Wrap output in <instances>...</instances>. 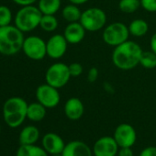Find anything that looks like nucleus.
I'll use <instances>...</instances> for the list:
<instances>
[{
	"instance_id": "obj_1",
	"label": "nucleus",
	"mask_w": 156,
	"mask_h": 156,
	"mask_svg": "<svg viewBox=\"0 0 156 156\" xmlns=\"http://www.w3.org/2000/svg\"><path fill=\"white\" fill-rule=\"evenodd\" d=\"M142 51V49L137 42L128 40L115 47L112 53V62L119 70H132L140 64Z\"/></svg>"
},
{
	"instance_id": "obj_2",
	"label": "nucleus",
	"mask_w": 156,
	"mask_h": 156,
	"mask_svg": "<svg viewBox=\"0 0 156 156\" xmlns=\"http://www.w3.org/2000/svg\"><path fill=\"white\" fill-rule=\"evenodd\" d=\"M24 32L15 25L0 27V54L12 56L22 51Z\"/></svg>"
},
{
	"instance_id": "obj_3",
	"label": "nucleus",
	"mask_w": 156,
	"mask_h": 156,
	"mask_svg": "<svg viewBox=\"0 0 156 156\" xmlns=\"http://www.w3.org/2000/svg\"><path fill=\"white\" fill-rule=\"evenodd\" d=\"M28 103L20 97H12L6 100L2 112L6 124L10 128L20 127L27 118Z\"/></svg>"
},
{
	"instance_id": "obj_4",
	"label": "nucleus",
	"mask_w": 156,
	"mask_h": 156,
	"mask_svg": "<svg viewBox=\"0 0 156 156\" xmlns=\"http://www.w3.org/2000/svg\"><path fill=\"white\" fill-rule=\"evenodd\" d=\"M42 13L38 7L33 5L21 7L15 15V26L22 32H30L40 27Z\"/></svg>"
},
{
	"instance_id": "obj_5",
	"label": "nucleus",
	"mask_w": 156,
	"mask_h": 156,
	"mask_svg": "<svg viewBox=\"0 0 156 156\" xmlns=\"http://www.w3.org/2000/svg\"><path fill=\"white\" fill-rule=\"evenodd\" d=\"M71 77L69 66L63 62L52 63L45 73L46 83L58 89L66 86Z\"/></svg>"
},
{
	"instance_id": "obj_6",
	"label": "nucleus",
	"mask_w": 156,
	"mask_h": 156,
	"mask_svg": "<svg viewBox=\"0 0 156 156\" xmlns=\"http://www.w3.org/2000/svg\"><path fill=\"white\" fill-rule=\"evenodd\" d=\"M79 22L87 31L96 32L102 30L107 23V15L99 8H90L82 12Z\"/></svg>"
},
{
	"instance_id": "obj_7",
	"label": "nucleus",
	"mask_w": 156,
	"mask_h": 156,
	"mask_svg": "<svg viewBox=\"0 0 156 156\" xmlns=\"http://www.w3.org/2000/svg\"><path fill=\"white\" fill-rule=\"evenodd\" d=\"M129 35L128 26L122 22H113L104 29L102 38L106 44L117 47L118 45L127 41Z\"/></svg>"
},
{
	"instance_id": "obj_8",
	"label": "nucleus",
	"mask_w": 156,
	"mask_h": 156,
	"mask_svg": "<svg viewBox=\"0 0 156 156\" xmlns=\"http://www.w3.org/2000/svg\"><path fill=\"white\" fill-rule=\"evenodd\" d=\"M22 51L30 60L41 61L47 55L46 42L39 36H30L25 38Z\"/></svg>"
},
{
	"instance_id": "obj_9",
	"label": "nucleus",
	"mask_w": 156,
	"mask_h": 156,
	"mask_svg": "<svg viewBox=\"0 0 156 156\" xmlns=\"http://www.w3.org/2000/svg\"><path fill=\"white\" fill-rule=\"evenodd\" d=\"M36 98L38 102L43 105L46 108H53L59 105L61 96L58 88H55L46 83L37 87Z\"/></svg>"
},
{
	"instance_id": "obj_10",
	"label": "nucleus",
	"mask_w": 156,
	"mask_h": 156,
	"mask_svg": "<svg viewBox=\"0 0 156 156\" xmlns=\"http://www.w3.org/2000/svg\"><path fill=\"white\" fill-rule=\"evenodd\" d=\"M113 138L115 139L119 148L132 147L136 142L137 133L133 126L130 124L121 123L116 128Z\"/></svg>"
},
{
	"instance_id": "obj_11",
	"label": "nucleus",
	"mask_w": 156,
	"mask_h": 156,
	"mask_svg": "<svg viewBox=\"0 0 156 156\" xmlns=\"http://www.w3.org/2000/svg\"><path fill=\"white\" fill-rule=\"evenodd\" d=\"M119 148L113 137L103 136L97 140L92 150L94 156H117Z\"/></svg>"
},
{
	"instance_id": "obj_12",
	"label": "nucleus",
	"mask_w": 156,
	"mask_h": 156,
	"mask_svg": "<svg viewBox=\"0 0 156 156\" xmlns=\"http://www.w3.org/2000/svg\"><path fill=\"white\" fill-rule=\"evenodd\" d=\"M67 41L63 34H54L46 42L47 55L51 59L62 58L67 51Z\"/></svg>"
},
{
	"instance_id": "obj_13",
	"label": "nucleus",
	"mask_w": 156,
	"mask_h": 156,
	"mask_svg": "<svg viewBox=\"0 0 156 156\" xmlns=\"http://www.w3.org/2000/svg\"><path fill=\"white\" fill-rule=\"evenodd\" d=\"M42 148L48 152V154H57L62 153L64 147L65 142L62 140V138L53 132L46 133L42 137Z\"/></svg>"
},
{
	"instance_id": "obj_14",
	"label": "nucleus",
	"mask_w": 156,
	"mask_h": 156,
	"mask_svg": "<svg viewBox=\"0 0 156 156\" xmlns=\"http://www.w3.org/2000/svg\"><path fill=\"white\" fill-rule=\"evenodd\" d=\"M62 156H93V150L82 140H72L65 144Z\"/></svg>"
},
{
	"instance_id": "obj_15",
	"label": "nucleus",
	"mask_w": 156,
	"mask_h": 156,
	"mask_svg": "<svg viewBox=\"0 0 156 156\" xmlns=\"http://www.w3.org/2000/svg\"><path fill=\"white\" fill-rule=\"evenodd\" d=\"M86 31L87 30L79 21L72 22L65 27L63 31V36L68 43L78 44L84 40L86 36Z\"/></svg>"
},
{
	"instance_id": "obj_16",
	"label": "nucleus",
	"mask_w": 156,
	"mask_h": 156,
	"mask_svg": "<svg viewBox=\"0 0 156 156\" xmlns=\"http://www.w3.org/2000/svg\"><path fill=\"white\" fill-rule=\"evenodd\" d=\"M63 110L67 119L70 120H78L84 115L85 107L82 100L79 98H71L65 102Z\"/></svg>"
},
{
	"instance_id": "obj_17",
	"label": "nucleus",
	"mask_w": 156,
	"mask_h": 156,
	"mask_svg": "<svg viewBox=\"0 0 156 156\" xmlns=\"http://www.w3.org/2000/svg\"><path fill=\"white\" fill-rule=\"evenodd\" d=\"M40 138V130L37 127L30 125L25 127L20 133V145L35 144Z\"/></svg>"
},
{
	"instance_id": "obj_18",
	"label": "nucleus",
	"mask_w": 156,
	"mask_h": 156,
	"mask_svg": "<svg viewBox=\"0 0 156 156\" xmlns=\"http://www.w3.org/2000/svg\"><path fill=\"white\" fill-rule=\"evenodd\" d=\"M46 116V108L40 102H33L28 105L27 118L34 122L41 121Z\"/></svg>"
},
{
	"instance_id": "obj_19",
	"label": "nucleus",
	"mask_w": 156,
	"mask_h": 156,
	"mask_svg": "<svg viewBox=\"0 0 156 156\" xmlns=\"http://www.w3.org/2000/svg\"><path fill=\"white\" fill-rule=\"evenodd\" d=\"M61 0H38V8L42 15H54L61 9Z\"/></svg>"
},
{
	"instance_id": "obj_20",
	"label": "nucleus",
	"mask_w": 156,
	"mask_h": 156,
	"mask_svg": "<svg viewBox=\"0 0 156 156\" xmlns=\"http://www.w3.org/2000/svg\"><path fill=\"white\" fill-rule=\"evenodd\" d=\"M16 156H48V152L43 148L35 144L20 145L17 151Z\"/></svg>"
},
{
	"instance_id": "obj_21",
	"label": "nucleus",
	"mask_w": 156,
	"mask_h": 156,
	"mask_svg": "<svg viewBox=\"0 0 156 156\" xmlns=\"http://www.w3.org/2000/svg\"><path fill=\"white\" fill-rule=\"evenodd\" d=\"M81 15H82V11L78 8L77 5L74 4H69L65 6L62 10V18L64 19V20H66L69 23L78 22L80 20Z\"/></svg>"
},
{
	"instance_id": "obj_22",
	"label": "nucleus",
	"mask_w": 156,
	"mask_h": 156,
	"mask_svg": "<svg viewBox=\"0 0 156 156\" xmlns=\"http://www.w3.org/2000/svg\"><path fill=\"white\" fill-rule=\"evenodd\" d=\"M128 27H129V34L134 37H142L149 30L148 23L141 19H136L132 20Z\"/></svg>"
},
{
	"instance_id": "obj_23",
	"label": "nucleus",
	"mask_w": 156,
	"mask_h": 156,
	"mask_svg": "<svg viewBox=\"0 0 156 156\" xmlns=\"http://www.w3.org/2000/svg\"><path fill=\"white\" fill-rule=\"evenodd\" d=\"M40 27L46 32H52L58 28V20L54 15H42Z\"/></svg>"
},
{
	"instance_id": "obj_24",
	"label": "nucleus",
	"mask_w": 156,
	"mask_h": 156,
	"mask_svg": "<svg viewBox=\"0 0 156 156\" xmlns=\"http://www.w3.org/2000/svg\"><path fill=\"white\" fill-rule=\"evenodd\" d=\"M140 6V0H120L119 2V9L123 13L131 14L136 12Z\"/></svg>"
},
{
	"instance_id": "obj_25",
	"label": "nucleus",
	"mask_w": 156,
	"mask_h": 156,
	"mask_svg": "<svg viewBox=\"0 0 156 156\" xmlns=\"http://www.w3.org/2000/svg\"><path fill=\"white\" fill-rule=\"evenodd\" d=\"M140 64L145 69H154L156 68V54L151 51H142Z\"/></svg>"
},
{
	"instance_id": "obj_26",
	"label": "nucleus",
	"mask_w": 156,
	"mask_h": 156,
	"mask_svg": "<svg viewBox=\"0 0 156 156\" xmlns=\"http://www.w3.org/2000/svg\"><path fill=\"white\" fill-rule=\"evenodd\" d=\"M13 15L11 9L4 5L0 6V27L11 25Z\"/></svg>"
},
{
	"instance_id": "obj_27",
	"label": "nucleus",
	"mask_w": 156,
	"mask_h": 156,
	"mask_svg": "<svg viewBox=\"0 0 156 156\" xmlns=\"http://www.w3.org/2000/svg\"><path fill=\"white\" fill-rule=\"evenodd\" d=\"M69 66V72L72 77H78L83 73V66L79 62H72Z\"/></svg>"
},
{
	"instance_id": "obj_28",
	"label": "nucleus",
	"mask_w": 156,
	"mask_h": 156,
	"mask_svg": "<svg viewBox=\"0 0 156 156\" xmlns=\"http://www.w3.org/2000/svg\"><path fill=\"white\" fill-rule=\"evenodd\" d=\"M140 6L148 12H156V0H140Z\"/></svg>"
},
{
	"instance_id": "obj_29",
	"label": "nucleus",
	"mask_w": 156,
	"mask_h": 156,
	"mask_svg": "<svg viewBox=\"0 0 156 156\" xmlns=\"http://www.w3.org/2000/svg\"><path fill=\"white\" fill-rule=\"evenodd\" d=\"M87 81L89 83H95L98 78V70L97 67H91L87 73Z\"/></svg>"
},
{
	"instance_id": "obj_30",
	"label": "nucleus",
	"mask_w": 156,
	"mask_h": 156,
	"mask_svg": "<svg viewBox=\"0 0 156 156\" xmlns=\"http://www.w3.org/2000/svg\"><path fill=\"white\" fill-rule=\"evenodd\" d=\"M139 156H156V147L154 146H149L144 148Z\"/></svg>"
},
{
	"instance_id": "obj_31",
	"label": "nucleus",
	"mask_w": 156,
	"mask_h": 156,
	"mask_svg": "<svg viewBox=\"0 0 156 156\" xmlns=\"http://www.w3.org/2000/svg\"><path fill=\"white\" fill-rule=\"evenodd\" d=\"M118 156H134L131 147H122L118 151Z\"/></svg>"
},
{
	"instance_id": "obj_32",
	"label": "nucleus",
	"mask_w": 156,
	"mask_h": 156,
	"mask_svg": "<svg viewBox=\"0 0 156 156\" xmlns=\"http://www.w3.org/2000/svg\"><path fill=\"white\" fill-rule=\"evenodd\" d=\"M12 1L20 6V7H24V6H30V5H33L35 2H37L38 0H12Z\"/></svg>"
},
{
	"instance_id": "obj_33",
	"label": "nucleus",
	"mask_w": 156,
	"mask_h": 156,
	"mask_svg": "<svg viewBox=\"0 0 156 156\" xmlns=\"http://www.w3.org/2000/svg\"><path fill=\"white\" fill-rule=\"evenodd\" d=\"M150 45H151V51H153L156 54V32L151 36Z\"/></svg>"
},
{
	"instance_id": "obj_34",
	"label": "nucleus",
	"mask_w": 156,
	"mask_h": 156,
	"mask_svg": "<svg viewBox=\"0 0 156 156\" xmlns=\"http://www.w3.org/2000/svg\"><path fill=\"white\" fill-rule=\"evenodd\" d=\"M87 1H89V0H69V2L71 4H74V5H83V4H86Z\"/></svg>"
},
{
	"instance_id": "obj_35",
	"label": "nucleus",
	"mask_w": 156,
	"mask_h": 156,
	"mask_svg": "<svg viewBox=\"0 0 156 156\" xmlns=\"http://www.w3.org/2000/svg\"><path fill=\"white\" fill-rule=\"evenodd\" d=\"M51 156H62V153H57V154H51Z\"/></svg>"
},
{
	"instance_id": "obj_36",
	"label": "nucleus",
	"mask_w": 156,
	"mask_h": 156,
	"mask_svg": "<svg viewBox=\"0 0 156 156\" xmlns=\"http://www.w3.org/2000/svg\"><path fill=\"white\" fill-rule=\"evenodd\" d=\"M0 132H1V126H0Z\"/></svg>"
}]
</instances>
